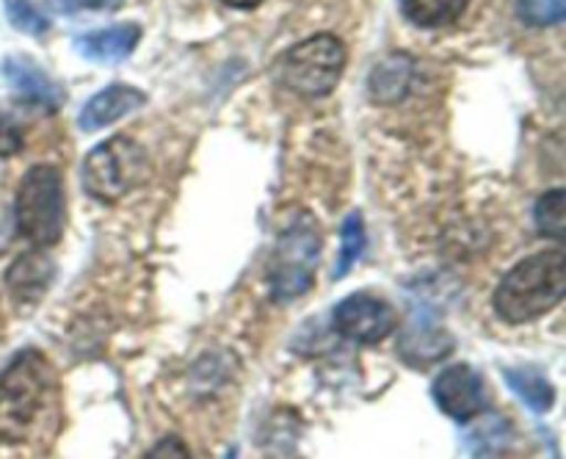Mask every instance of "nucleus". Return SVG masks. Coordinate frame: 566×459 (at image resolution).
I'll return each instance as SVG.
<instances>
[{"instance_id": "19", "label": "nucleus", "mask_w": 566, "mask_h": 459, "mask_svg": "<svg viewBox=\"0 0 566 459\" xmlns=\"http://www.w3.org/2000/svg\"><path fill=\"white\" fill-rule=\"evenodd\" d=\"M517 11L528 25H558L566 17V0H517Z\"/></svg>"}, {"instance_id": "5", "label": "nucleus", "mask_w": 566, "mask_h": 459, "mask_svg": "<svg viewBox=\"0 0 566 459\" xmlns=\"http://www.w3.org/2000/svg\"><path fill=\"white\" fill-rule=\"evenodd\" d=\"M81 175L88 197L116 202L147 177V153L130 136H114L86 155Z\"/></svg>"}, {"instance_id": "11", "label": "nucleus", "mask_w": 566, "mask_h": 459, "mask_svg": "<svg viewBox=\"0 0 566 459\" xmlns=\"http://www.w3.org/2000/svg\"><path fill=\"white\" fill-rule=\"evenodd\" d=\"M50 280H53V263L39 249L20 254L6 274V285L17 302H39L48 291Z\"/></svg>"}, {"instance_id": "7", "label": "nucleus", "mask_w": 566, "mask_h": 459, "mask_svg": "<svg viewBox=\"0 0 566 459\" xmlns=\"http://www.w3.org/2000/svg\"><path fill=\"white\" fill-rule=\"evenodd\" d=\"M332 324L348 341L379 343L396 330V310L376 293L359 291L337 304Z\"/></svg>"}, {"instance_id": "23", "label": "nucleus", "mask_w": 566, "mask_h": 459, "mask_svg": "<svg viewBox=\"0 0 566 459\" xmlns=\"http://www.w3.org/2000/svg\"><path fill=\"white\" fill-rule=\"evenodd\" d=\"M221 3H224V6H232V9H243V11H249V9H258V6L263 3V0H221Z\"/></svg>"}, {"instance_id": "4", "label": "nucleus", "mask_w": 566, "mask_h": 459, "mask_svg": "<svg viewBox=\"0 0 566 459\" xmlns=\"http://www.w3.org/2000/svg\"><path fill=\"white\" fill-rule=\"evenodd\" d=\"M346 70V48L332 33H318L293 44L276 59L282 86L302 97H326Z\"/></svg>"}, {"instance_id": "16", "label": "nucleus", "mask_w": 566, "mask_h": 459, "mask_svg": "<svg viewBox=\"0 0 566 459\" xmlns=\"http://www.w3.org/2000/svg\"><path fill=\"white\" fill-rule=\"evenodd\" d=\"M536 227L539 232L551 238H564L566 232V199L564 188H553V191L542 194L536 202Z\"/></svg>"}, {"instance_id": "3", "label": "nucleus", "mask_w": 566, "mask_h": 459, "mask_svg": "<svg viewBox=\"0 0 566 459\" xmlns=\"http://www.w3.org/2000/svg\"><path fill=\"white\" fill-rule=\"evenodd\" d=\"M17 230L36 249H48L59 243L66 225L64 180L55 166H33L22 177L17 191Z\"/></svg>"}, {"instance_id": "21", "label": "nucleus", "mask_w": 566, "mask_h": 459, "mask_svg": "<svg viewBox=\"0 0 566 459\" xmlns=\"http://www.w3.org/2000/svg\"><path fill=\"white\" fill-rule=\"evenodd\" d=\"M22 149V131L14 125L9 114L0 111V158H9V155L20 153Z\"/></svg>"}, {"instance_id": "10", "label": "nucleus", "mask_w": 566, "mask_h": 459, "mask_svg": "<svg viewBox=\"0 0 566 459\" xmlns=\"http://www.w3.org/2000/svg\"><path fill=\"white\" fill-rule=\"evenodd\" d=\"M138 39H142V28L136 22H125V25L83 33L75 48L83 59L94 61V64H119L136 50Z\"/></svg>"}, {"instance_id": "17", "label": "nucleus", "mask_w": 566, "mask_h": 459, "mask_svg": "<svg viewBox=\"0 0 566 459\" xmlns=\"http://www.w3.org/2000/svg\"><path fill=\"white\" fill-rule=\"evenodd\" d=\"M340 238H343L340 258H337V265H335L337 280H340V277H346L348 271H352L354 260H357L359 254H363V249H365V227H363V219H359L357 213H352L346 221H343Z\"/></svg>"}, {"instance_id": "1", "label": "nucleus", "mask_w": 566, "mask_h": 459, "mask_svg": "<svg viewBox=\"0 0 566 459\" xmlns=\"http://www.w3.org/2000/svg\"><path fill=\"white\" fill-rule=\"evenodd\" d=\"M59 418V379L48 359L33 348L17 354L0 371V440H36Z\"/></svg>"}, {"instance_id": "14", "label": "nucleus", "mask_w": 566, "mask_h": 459, "mask_svg": "<svg viewBox=\"0 0 566 459\" xmlns=\"http://www.w3.org/2000/svg\"><path fill=\"white\" fill-rule=\"evenodd\" d=\"M470 0H401V11L420 28H446L464 14Z\"/></svg>"}, {"instance_id": "2", "label": "nucleus", "mask_w": 566, "mask_h": 459, "mask_svg": "<svg viewBox=\"0 0 566 459\" xmlns=\"http://www.w3.org/2000/svg\"><path fill=\"white\" fill-rule=\"evenodd\" d=\"M566 293V254L547 249L514 265L495 291V310L509 324H525L556 307Z\"/></svg>"}, {"instance_id": "22", "label": "nucleus", "mask_w": 566, "mask_h": 459, "mask_svg": "<svg viewBox=\"0 0 566 459\" xmlns=\"http://www.w3.org/2000/svg\"><path fill=\"white\" fill-rule=\"evenodd\" d=\"M144 459H191V451L180 437H164Z\"/></svg>"}, {"instance_id": "8", "label": "nucleus", "mask_w": 566, "mask_h": 459, "mask_svg": "<svg viewBox=\"0 0 566 459\" xmlns=\"http://www.w3.org/2000/svg\"><path fill=\"white\" fill-rule=\"evenodd\" d=\"M434 401L453 420H473L486 409V385L470 365H451L434 379Z\"/></svg>"}, {"instance_id": "15", "label": "nucleus", "mask_w": 566, "mask_h": 459, "mask_svg": "<svg viewBox=\"0 0 566 459\" xmlns=\"http://www.w3.org/2000/svg\"><path fill=\"white\" fill-rule=\"evenodd\" d=\"M506 382L514 387L520 398L528 404L536 413H545V409L553 407L556 401V390H553L551 382L539 374H531V371H506Z\"/></svg>"}, {"instance_id": "6", "label": "nucleus", "mask_w": 566, "mask_h": 459, "mask_svg": "<svg viewBox=\"0 0 566 459\" xmlns=\"http://www.w3.org/2000/svg\"><path fill=\"white\" fill-rule=\"evenodd\" d=\"M321 260V232L313 219H296L280 236L269 265V285L274 299L287 302L310 291Z\"/></svg>"}, {"instance_id": "20", "label": "nucleus", "mask_w": 566, "mask_h": 459, "mask_svg": "<svg viewBox=\"0 0 566 459\" xmlns=\"http://www.w3.org/2000/svg\"><path fill=\"white\" fill-rule=\"evenodd\" d=\"M59 14H77V11H114L125 0H48Z\"/></svg>"}, {"instance_id": "18", "label": "nucleus", "mask_w": 566, "mask_h": 459, "mask_svg": "<svg viewBox=\"0 0 566 459\" xmlns=\"http://www.w3.org/2000/svg\"><path fill=\"white\" fill-rule=\"evenodd\" d=\"M6 17H9L11 25L22 33H31V36H42L48 33L50 20L42 11L33 6V0H3Z\"/></svg>"}, {"instance_id": "12", "label": "nucleus", "mask_w": 566, "mask_h": 459, "mask_svg": "<svg viewBox=\"0 0 566 459\" xmlns=\"http://www.w3.org/2000/svg\"><path fill=\"white\" fill-rule=\"evenodd\" d=\"M3 75H6V81L11 83V88H14L17 94H22L25 100H31V103L44 105V108H50V111L61 103L59 83L50 81V77L44 75L39 66L31 64V61L6 59Z\"/></svg>"}, {"instance_id": "13", "label": "nucleus", "mask_w": 566, "mask_h": 459, "mask_svg": "<svg viewBox=\"0 0 566 459\" xmlns=\"http://www.w3.org/2000/svg\"><path fill=\"white\" fill-rule=\"evenodd\" d=\"M412 72L415 64L407 53H392L370 75V97L376 103H398V100H403L409 94V86H412Z\"/></svg>"}, {"instance_id": "9", "label": "nucleus", "mask_w": 566, "mask_h": 459, "mask_svg": "<svg viewBox=\"0 0 566 459\" xmlns=\"http://www.w3.org/2000/svg\"><path fill=\"white\" fill-rule=\"evenodd\" d=\"M144 103H147V94H144L142 88L130 86V83H111V86H105L103 92H97L86 105H83L77 122H81L83 131L92 133L99 131V127L114 125L122 116L142 108Z\"/></svg>"}]
</instances>
